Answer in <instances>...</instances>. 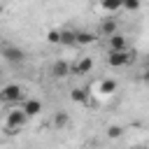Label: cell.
Wrapping results in <instances>:
<instances>
[{"label": "cell", "instance_id": "cell-1", "mask_svg": "<svg viewBox=\"0 0 149 149\" xmlns=\"http://www.w3.org/2000/svg\"><path fill=\"white\" fill-rule=\"evenodd\" d=\"M23 100V88L19 84H7L0 88V102L2 105H19Z\"/></svg>", "mask_w": 149, "mask_h": 149}, {"label": "cell", "instance_id": "cell-2", "mask_svg": "<svg viewBox=\"0 0 149 149\" xmlns=\"http://www.w3.org/2000/svg\"><path fill=\"white\" fill-rule=\"evenodd\" d=\"M26 121H28V116H26V112L19 107V109H12V112H7L5 126H7V130H9V133H19V130L26 126Z\"/></svg>", "mask_w": 149, "mask_h": 149}, {"label": "cell", "instance_id": "cell-3", "mask_svg": "<svg viewBox=\"0 0 149 149\" xmlns=\"http://www.w3.org/2000/svg\"><path fill=\"white\" fill-rule=\"evenodd\" d=\"M128 63H133V54L128 49L126 51H109L107 54V65L109 68H123Z\"/></svg>", "mask_w": 149, "mask_h": 149}, {"label": "cell", "instance_id": "cell-4", "mask_svg": "<svg viewBox=\"0 0 149 149\" xmlns=\"http://www.w3.org/2000/svg\"><path fill=\"white\" fill-rule=\"evenodd\" d=\"M0 56H2L5 61H9V63H21V61L26 58L23 49H21V47H16V44H2Z\"/></svg>", "mask_w": 149, "mask_h": 149}, {"label": "cell", "instance_id": "cell-5", "mask_svg": "<svg viewBox=\"0 0 149 149\" xmlns=\"http://www.w3.org/2000/svg\"><path fill=\"white\" fill-rule=\"evenodd\" d=\"M49 72H51L54 79H65V77L72 74V65L65 63V61H56V63H51V70Z\"/></svg>", "mask_w": 149, "mask_h": 149}, {"label": "cell", "instance_id": "cell-6", "mask_svg": "<svg viewBox=\"0 0 149 149\" xmlns=\"http://www.w3.org/2000/svg\"><path fill=\"white\" fill-rule=\"evenodd\" d=\"M91 70H93V58L91 56H84L77 63H72V74H88Z\"/></svg>", "mask_w": 149, "mask_h": 149}, {"label": "cell", "instance_id": "cell-7", "mask_svg": "<svg viewBox=\"0 0 149 149\" xmlns=\"http://www.w3.org/2000/svg\"><path fill=\"white\" fill-rule=\"evenodd\" d=\"M119 33V23H116V19H102L100 21V35H105V37H112V35H116Z\"/></svg>", "mask_w": 149, "mask_h": 149}, {"label": "cell", "instance_id": "cell-8", "mask_svg": "<svg viewBox=\"0 0 149 149\" xmlns=\"http://www.w3.org/2000/svg\"><path fill=\"white\" fill-rule=\"evenodd\" d=\"M21 109L26 112V116L30 119V116H37L40 112H42V102L40 100H35V98H30V100H26L23 105H21Z\"/></svg>", "mask_w": 149, "mask_h": 149}, {"label": "cell", "instance_id": "cell-9", "mask_svg": "<svg viewBox=\"0 0 149 149\" xmlns=\"http://www.w3.org/2000/svg\"><path fill=\"white\" fill-rule=\"evenodd\" d=\"M107 40H109V51H126L128 49V42H126V37L121 33H116V35H112Z\"/></svg>", "mask_w": 149, "mask_h": 149}, {"label": "cell", "instance_id": "cell-10", "mask_svg": "<svg viewBox=\"0 0 149 149\" xmlns=\"http://www.w3.org/2000/svg\"><path fill=\"white\" fill-rule=\"evenodd\" d=\"M116 91V79H102L98 84V93L100 95H112Z\"/></svg>", "mask_w": 149, "mask_h": 149}, {"label": "cell", "instance_id": "cell-11", "mask_svg": "<svg viewBox=\"0 0 149 149\" xmlns=\"http://www.w3.org/2000/svg\"><path fill=\"white\" fill-rule=\"evenodd\" d=\"M51 121H54V126H56V130H61V128H65V126L70 123V114L61 109V112H56V114H54V119H51Z\"/></svg>", "mask_w": 149, "mask_h": 149}, {"label": "cell", "instance_id": "cell-12", "mask_svg": "<svg viewBox=\"0 0 149 149\" xmlns=\"http://www.w3.org/2000/svg\"><path fill=\"white\" fill-rule=\"evenodd\" d=\"M61 44L74 47V44H77V33H74V30H61Z\"/></svg>", "mask_w": 149, "mask_h": 149}, {"label": "cell", "instance_id": "cell-13", "mask_svg": "<svg viewBox=\"0 0 149 149\" xmlns=\"http://www.w3.org/2000/svg\"><path fill=\"white\" fill-rule=\"evenodd\" d=\"M93 42H95V35H93V33H88V30H79V33H77V44L88 47V44H93Z\"/></svg>", "mask_w": 149, "mask_h": 149}, {"label": "cell", "instance_id": "cell-14", "mask_svg": "<svg viewBox=\"0 0 149 149\" xmlns=\"http://www.w3.org/2000/svg\"><path fill=\"white\" fill-rule=\"evenodd\" d=\"M100 7L107 12V14H114L121 9V0H100Z\"/></svg>", "mask_w": 149, "mask_h": 149}, {"label": "cell", "instance_id": "cell-15", "mask_svg": "<svg viewBox=\"0 0 149 149\" xmlns=\"http://www.w3.org/2000/svg\"><path fill=\"white\" fill-rule=\"evenodd\" d=\"M70 98H72V102H86L88 100V91L86 88H72Z\"/></svg>", "mask_w": 149, "mask_h": 149}, {"label": "cell", "instance_id": "cell-16", "mask_svg": "<svg viewBox=\"0 0 149 149\" xmlns=\"http://www.w3.org/2000/svg\"><path fill=\"white\" fill-rule=\"evenodd\" d=\"M121 9L137 12V9H140V0H121Z\"/></svg>", "mask_w": 149, "mask_h": 149}, {"label": "cell", "instance_id": "cell-17", "mask_svg": "<svg viewBox=\"0 0 149 149\" xmlns=\"http://www.w3.org/2000/svg\"><path fill=\"white\" fill-rule=\"evenodd\" d=\"M47 42L49 44H61V30H49L47 33Z\"/></svg>", "mask_w": 149, "mask_h": 149}, {"label": "cell", "instance_id": "cell-18", "mask_svg": "<svg viewBox=\"0 0 149 149\" xmlns=\"http://www.w3.org/2000/svg\"><path fill=\"white\" fill-rule=\"evenodd\" d=\"M121 133H123L121 126H109V128H107V137H114V140H116V137H121Z\"/></svg>", "mask_w": 149, "mask_h": 149}, {"label": "cell", "instance_id": "cell-19", "mask_svg": "<svg viewBox=\"0 0 149 149\" xmlns=\"http://www.w3.org/2000/svg\"><path fill=\"white\" fill-rule=\"evenodd\" d=\"M142 81H144V84H147V86H149V68H147V70H144V74H142Z\"/></svg>", "mask_w": 149, "mask_h": 149}, {"label": "cell", "instance_id": "cell-20", "mask_svg": "<svg viewBox=\"0 0 149 149\" xmlns=\"http://www.w3.org/2000/svg\"><path fill=\"white\" fill-rule=\"evenodd\" d=\"M133 149H144V147H133Z\"/></svg>", "mask_w": 149, "mask_h": 149}, {"label": "cell", "instance_id": "cell-21", "mask_svg": "<svg viewBox=\"0 0 149 149\" xmlns=\"http://www.w3.org/2000/svg\"><path fill=\"white\" fill-rule=\"evenodd\" d=\"M0 12H2V7H0Z\"/></svg>", "mask_w": 149, "mask_h": 149}]
</instances>
